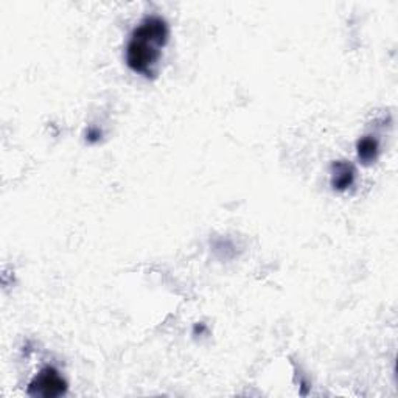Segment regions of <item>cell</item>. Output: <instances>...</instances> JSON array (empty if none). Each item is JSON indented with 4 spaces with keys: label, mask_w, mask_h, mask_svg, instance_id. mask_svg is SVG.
<instances>
[{
    "label": "cell",
    "mask_w": 398,
    "mask_h": 398,
    "mask_svg": "<svg viewBox=\"0 0 398 398\" xmlns=\"http://www.w3.org/2000/svg\"><path fill=\"white\" fill-rule=\"evenodd\" d=\"M170 39V25L162 16L149 14L132 30L126 44L128 67L145 78H154L162 50Z\"/></svg>",
    "instance_id": "cell-1"
},
{
    "label": "cell",
    "mask_w": 398,
    "mask_h": 398,
    "mask_svg": "<svg viewBox=\"0 0 398 398\" xmlns=\"http://www.w3.org/2000/svg\"><path fill=\"white\" fill-rule=\"evenodd\" d=\"M67 392V382L55 367H44L29 386V395L56 398Z\"/></svg>",
    "instance_id": "cell-2"
},
{
    "label": "cell",
    "mask_w": 398,
    "mask_h": 398,
    "mask_svg": "<svg viewBox=\"0 0 398 398\" xmlns=\"http://www.w3.org/2000/svg\"><path fill=\"white\" fill-rule=\"evenodd\" d=\"M330 173H332V187L338 191H346L347 189H350L357 178L355 166L346 161L333 162Z\"/></svg>",
    "instance_id": "cell-3"
},
{
    "label": "cell",
    "mask_w": 398,
    "mask_h": 398,
    "mask_svg": "<svg viewBox=\"0 0 398 398\" xmlns=\"http://www.w3.org/2000/svg\"><path fill=\"white\" fill-rule=\"evenodd\" d=\"M357 153H358V159L364 165L374 164L379 154L378 139L375 136H364L362 139H359L357 144Z\"/></svg>",
    "instance_id": "cell-4"
},
{
    "label": "cell",
    "mask_w": 398,
    "mask_h": 398,
    "mask_svg": "<svg viewBox=\"0 0 398 398\" xmlns=\"http://www.w3.org/2000/svg\"><path fill=\"white\" fill-rule=\"evenodd\" d=\"M101 137V132L99 129H91L89 132H87V140L91 141V144H94V141H99Z\"/></svg>",
    "instance_id": "cell-5"
}]
</instances>
